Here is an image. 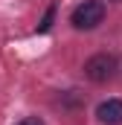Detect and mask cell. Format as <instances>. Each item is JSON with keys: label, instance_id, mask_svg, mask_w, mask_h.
Here are the masks:
<instances>
[{"label": "cell", "instance_id": "obj_1", "mask_svg": "<svg viewBox=\"0 0 122 125\" xmlns=\"http://www.w3.org/2000/svg\"><path fill=\"white\" fill-rule=\"evenodd\" d=\"M105 15H108V9H105L102 0H84V3H79L70 12V23H73V29H79V32H90L105 21Z\"/></svg>", "mask_w": 122, "mask_h": 125}, {"label": "cell", "instance_id": "obj_4", "mask_svg": "<svg viewBox=\"0 0 122 125\" xmlns=\"http://www.w3.org/2000/svg\"><path fill=\"white\" fill-rule=\"evenodd\" d=\"M52 18H55V6H50V9H47L44 21L38 23V32H47V29H50V26H52Z\"/></svg>", "mask_w": 122, "mask_h": 125}, {"label": "cell", "instance_id": "obj_6", "mask_svg": "<svg viewBox=\"0 0 122 125\" xmlns=\"http://www.w3.org/2000/svg\"><path fill=\"white\" fill-rule=\"evenodd\" d=\"M113 3H122V0H113Z\"/></svg>", "mask_w": 122, "mask_h": 125}, {"label": "cell", "instance_id": "obj_5", "mask_svg": "<svg viewBox=\"0 0 122 125\" xmlns=\"http://www.w3.org/2000/svg\"><path fill=\"white\" fill-rule=\"evenodd\" d=\"M15 125H44V119H38V116H23L20 122H15Z\"/></svg>", "mask_w": 122, "mask_h": 125}, {"label": "cell", "instance_id": "obj_2", "mask_svg": "<svg viewBox=\"0 0 122 125\" xmlns=\"http://www.w3.org/2000/svg\"><path fill=\"white\" fill-rule=\"evenodd\" d=\"M116 70H119V64H116V58L111 52H96V55H90L84 61V76L93 84H108L116 76Z\"/></svg>", "mask_w": 122, "mask_h": 125}, {"label": "cell", "instance_id": "obj_3", "mask_svg": "<svg viewBox=\"0 0 122 125\" xmlns=\"http://www.w3.org/2000/svg\"><path fill=\"white\" fill-rule=\"evenodd\" d=\"M96 116L102 125H122V99H105L96 108Z\"/></svg>", "mask_w": 122, "mask_h": 125}]
</instances>
